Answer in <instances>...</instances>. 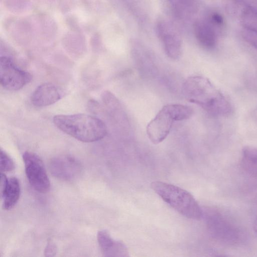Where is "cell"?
I'll list each match as a JSON object with an SVG mask.
<instances>
[{
  "instance_id": "obj_17",
  "label": "cell",
  "mask_w": 257,
  "mask_h": 257,
  "mask_svg": "<svg viewBox=\"0 0 257 257\" xmlns=\"http://www.w3.org/2000/svg\"><path fill=\"white\" fill-rule=\"evenodd\" d=\"M175 121H181L189 118L193 114V109L187 105L179 104L166 105Z\"/></svg>"
},
{
  "instance_id": "obj_20",
  "label": "cell",
  "mask_w": 257,
  "mask_h": 257,
  "mask_svg": "<svg viewBox=\"0 0 257 257\" xmlns=\"http://www.w3.org/2000/svg\"><path fill=\"white\" fill-rule=\"evenodd\" d=\"M57 248L55 243L52 241H49L45 248L44 255L46 256H53L57 253Z\"/></svg>"
},
{
  "instance_id": "obj_9",
  "label": "cell",
  "mask_w": 257,
  "mask_h": 257,
  "mask_svg": "<svg viewBox=\"0 0 257 257\" xmlns=\"http://www.w3.org/2000/svg\"><path fill=\"white\" fill-rule=\"evenodd\" d=\"M157 30L166 55L174 60L179 59L182 54V42L178 34L170 24L164 22L159 23Z\"/></svg>"
},
{
  "instance_id": "obj_21",
  "label": "cell",
  "mask_w": 257,
  "mask_h": 257,
  "mask_svg": "<svg viewBox=\"0 0 257 257\" xmlns=\"http://www.w3.org/2000/svg\"><path fill=\"white\" fill-rule=\"evenodd\" d=\"M247 32V33H244V34L243 35V37L248 43L257 50V39L253 36L251 33Z\"/></svg>"
},
{
  "instance_id": "obj_1",
  "label": "cell",
  "mask_w": 257,
  "mask_h": 257,
  "mask_svg": "<svg viewBox=\"0 0 257 257\" xmlns=\"http://www.w3.org/2000/svg\"><path fill=\"white\" fill-rule=\"evenodd\" d=\"M182 92L188 101L197 104L210 114L225 116L231 112L229 102L205 77L193 76L188 78L183 84Z\"/></svg>"
},
{
  "instance_id": "obj_8",
  "label": "cell",
  "mask_w": 257,
  "mask_h": 257,
  "mask_svg": "<svg viewBox=\"0 0 257 257\" xmlns=\"http://www.w3.org/2000/svg\"><path fill=\"white\" fill-rule=\"evenodd\" d=\"M175 121L166 105L164 106L147 126V134L155 144L163 141L169 134Z\"/></svg>"
},
{
  "instance_id": "obj_15",
  "label": "cell",
  "mask_w": 257,
  "mask_h": 257,
  "mask_svg": "<svg viewBox=\"0 0 257 257\" xmlns=\"http://www.w3.org/2000/svg\"><path fill=\"white\" fill-rule=\"evenodd\" d=\"M242 26L246 31L257 35V10L247 5L240 15Z\"/></svg>"
},
{
  "instance_id": "obj_4",
  "label": "cell",
  "mask_w": 257,
  "mask_h": 257,
  "mask_svg": "<svg viewBox=\"0 0 257 257\" xmlns=\"http://www.w3.org/2000/svg\"><path fill=\"white\" fill-rule=\"evenodd\" d=\"M208 229L218 241L227 244L237 243L241 240L240 229L219 211L210 209L205 212Z\"/></svg>"
},
{
  "instance_id": "obj_5",
  "label": "cell",
  "mask_w": 257,
  "mask_h": 257,
  "mask_svg": "<svg viewBox=\"0 0 257 257\" xmlns=\"http://www.w3.org/2000/svg\"><path fill=\"white\" fill-rule=\"evenodd\" d=\"M23 159L26 174L32 187L39 193L48 192L50 182L40 158L33 152L26 151L23 155Z\"/></svg>"
},
{
  "instance_id": "obj_18",
  "label": "cell",
  "mask_w": 257,
  "mask_h": 257,
  "mask_svg": "<svg viewBox=\"0 0 257 257\" xmlns=\"http://www.w3.org/2000/svg\"><path fill=\"white\" fill-rule=\"evenodd\" d=\"M1 171L8 172L14 170L15 165L12 158L4 151L1 150Z\"/></svg>"
},
{
  "instance_id": "obj_11",
  "label": "cell",
  "mask_w": 257,
  "mask_h": 257,
  "mask_svg": "<svg viewBox=\"0 0 257 257\" xmlns=\"http://www.w3.org/2000/svg\"><path fill=\"white\" fill-rule=\"evenodd\" d=\"M97 238L101 252L104 256H128V251L125 245L121 241L115 240L109 232L100 230Z\"/></svg>"
},
{
  "instance_id": "obj_13",
  "label": "cell",
  "mask_w": 257,
  "mask_h": 257,
  "mask_svg": "<svg viewBox=\"0 0 257 257\" xmlns=\"http://www.w3.org/2000/svg\"><path fill=\"white\" fill-rule=\"evenodd\" d=\"M21 193L20 184L16 177L9 179L7 187L2 196L3 198V208L10 210L13 208L18 202Z\"/></svg>"
},
{
  "instance_id": "obj_14",
  "label": "cell",
  "mask_w": 257,
  "mask_h": 257,
  "mask_svg": "<svg viewBox=\"0 0 257 257\" xmlns=\"http://www.w3.org/2000/svg\"><path fill=\"white\" fill-rule=\"evenodd\" d=\"M240 164L247 173L257 177V147H244L242 150Z\"/></svg>"
},
{
  "instance_id": "obj_23",
  "label": "cell",
  "mask_w": 257,
  "mask_h": 257,
  "mask_svg": "<svg viewBox=\"0 0 257 257\" xmlns=\"http://www.w3.org/2000/svg\"><path fill=\"white\" fill-rule=\"evenodd\" d=\"M253 227L254 231L257 234V218L254 220L253 222Z\"/></svg>"
},
{
  "instance_id": "obj_7",
  "label": "cell",
  "mask_w": 257,
  "mask_h": 257,
  "mask_svg": "<svg viewBox=\"0 0 257 257\" xmlns=\"http://www.w3.org/2000/svg\"><path fill=\"white\" fill-rule=\"evenodd\" d=\"M51 174L57 179L70 181L79 177L82 172L81 164L69 156H60L53 158L49 163Z\"/></svg>"
},
{
  "instance_id": "obj_12",
  "label": "cell",
  "mask_w": 257,
  "mask_h": 257,
  "mask_svg": "<svg viewBox=\"0 0 257 257\" xmlns=\"http://www.w3.org/2000/svg\"><path fill=\"white\" fill-rule=\"evenodd\" d=\"M194 30L196 38L202 47L212 49L215 46L217 31L207 20L197 21Z\"/></svg>"
},
{
  "instance_id": "obj_3",
  "label": "cell",
  "mask_w": 257,
  "mask_h": 257,
  "mask_svg": "<svg viewBox=\"0 0 257 257\" xmlns=\"http://www.w3.org/2000/svg\"><path fill=\"white\" fill-rule=\"evenodd\" d=\"M151 187L165 202L186 217L198 220L202 216L201 207L187 191L161 181L152 182Z\"/></svg>"
},
{
  "instance_id": "obj_22",
  "label": "cell",
  "mask_w": 257,
  "mask_h": 257,
  "mask_svg": "<svg viewBox=\"0 0 257 257\" xmlns=\"http://www.w3.org/2000/svg\"><path fill=\"white\" fill-rule=\"evenodd\" d=\"M9 179L7 178L6 175L1 172V183H0V192L1 197L4 194L8 184Z\"/></svg>"
},
{
  "instance_id": "obj_10",
  "label": "cell",
  "mask_w": 257,
  "mask_h": 257,
  "mask_svg": "<svg viewBox=\"0 0 257 257\" xmlns=\"http://www.w3.org/2000/svg\"><path fill=\"white\" fill-rule=\"evenodd\" d=\"M63 90L52 83H44L38 86L31 96L32 103L36 106H49L59 101L63 96Z\"/></svg>"
},
{
  "instance_id": "obj_16",
  "label": "cell",
  "mask_w": 257,
  "mask_h": 257,
  "mask_svg": "<svg viewBox=\"0 0 257 257\" xmlns=\"http://www.w3.org/2000/svg\"><path fill=\"white\" fill-rule=\"evenodd\" d=\"M171 8L178 18H184L194 13L196 9L193 0H168Z\"/></svg>"
},
{
  "instance_id": "obj_19",
  "label": "cell",
  "mask_w": 257,
  "mask_h": 257,
  "mask_svg": "<svg viewBox=\"0 0 257 257\" xmlns=\"http://www.w3.org/2000/svg\"><path fill=\"white\" fill-rule=\"evenodd\" d=\"M207 21L213 26L217 31L216 29H221L224 24L223 18L220 14L217 13L211 14Z\"/></svg>"
},
{
  "instance_id": "obj_6",
  "label": "cell",
  "mask_w": 257,
  "mask_h": 257,
  "mask_svg": "<svg viewBox=\"0 0 257 257\" xmlns=\"http://www.w3.org/2000/svg\"><path fill=\"white\" fill-rule=\"evenodd\" d=\"M31 74L18 67L7 56L0 58V81L2 86L9 90H18L32 79Z\"/></svg>"
},
{
  "instance_id": "obj_2",
  "label": "cell",
  "mask_w": 257,
  "mask_h": 257,
  "mask_svg": "<svg viewBox=\"0 0 257 257\" xmlns=\"http://www.w3.org/2000/svg\"><path fill=\"white\" fill-rule=\"evenodd\" d=\"M53 121L60 131L82 142L98 141L107 134L104 122L89 114H59L54 116Z\"/></svg>"
}]
</instances>
